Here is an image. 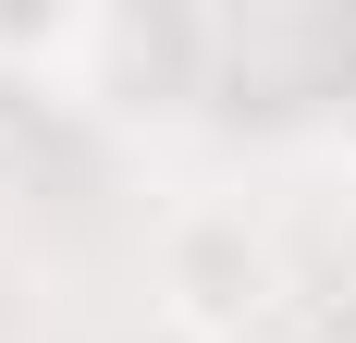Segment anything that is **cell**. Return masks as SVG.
Wrapping results in <instances>:
<instances>
[{
  "instance_id": "1",
  "label": "cell",
  "mask_w": 356,
  "mask_h": 343,
  "mask_svg": "<svg viewBox=\"0 0 356 343\" xmlns=\"http://www.w3.org/2000/svg\"><path fill=\"white\" fill-rule=\"evenodd\" d=\"M283 294H295V270H283V245L258 233L246 208H184L172 233H160V307H172L184 343H246V331H270Z\"/></svg>"
}]
</instances>
